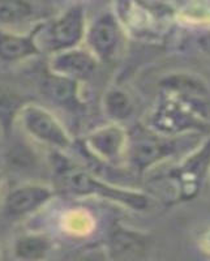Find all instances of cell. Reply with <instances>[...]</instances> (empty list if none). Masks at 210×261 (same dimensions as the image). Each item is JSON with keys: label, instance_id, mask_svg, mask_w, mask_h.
Here are the masks:
<instances>
[{"label": "cell", "instance_id": "9c48e42d", "mask_svg": "<svg viewBox=\"0 0 210 261\" xmlns=\"http://www.w3.org/2000/svg\"><path fill=\"white\" fill-rule=\"evenodd\" d=\"M50 251V242L42 235H25L15 244V253L22 260H41Z\"/></svg>", "mask_w": 210, "mask_h": 261}, {"label": "cell", "instance_id": "9a60e30c", "mask_svg": "<svg viewBox=\"0 0 210 261\" xmlns=\"http://www.w3.org/2000/svg\"><path fill=\"white\" fill-rule=\"evenodd\" d=\"M20 105L21 99L17 95L0 89V120L3 123L8 122Z\"/></svg>", "mask_w": 210, "mask_h": 261}, {"label": "cell", "instance_id": "8fae6325", "mask_svg": "<svg viewBox=\"0 0 210 261\" xmlns=\"http://www.w3.org/2000/svg\"><path fill=\"white\" fill-rule=\"evenodd\" d=\"M33 13V7L28 0H0V24H20Z\"/></svg>", "mask_w": 210, "mask_h": 261}, {"label": "cell", "instance_id": "30bf717a", "mask_svg": "<svg viewBox=\"0 0 210 261\" xmlns=\"http://www.w3.org/2000/svg\"><path fill=\"white\" fill-rule=\"evenodd\" d=\"M121 134L118 129L107 128V129L98 130L97 134L92 135L89 143L93 148L101 155L107 158H114L119 153L121 146Z\"/></svg>", "mask_w": 210, "mask_h": 261}, {"label": "cell", "instance_id": "7a4b0ae2", "mask_svg": "<svg viewBox=\"0 0 210 261\" xmlns=\"http://www.w3.org/2000/svg\"><path fill=\"white\" fill-rule=\"evenodd\" d=\"M83 9L80 7H73L46 28L42 43L48 51L60 53L76 46L83 38Z\"/></svg>", "mask_w": 210, "mask_h": 261}, {"label": "cell", "instance_id": "6da1fadb", "mask_svg": "<svg viewBox=\"0 0 210 261\" xmlns=\"http://www.w3.org/2000/svg\"><path fill=\"white\" fill-rule=\"evenodd\" d=\"M62 187L73 195H99L103 197H109V199L116 200V201L124 202L128 206L137 209V211L148 206V199L144 195L109 187L102 181L88 175L86 172H67L62 178Z\"/></svg>", "mask_w": 210, "mask_h": 261}, {"label": "cell", "instance_id": "8992f818", "mask_svg": "<svg viewBox=\"0 0 210 261\" xmlns=\"http://www.w3.org/2000/svg\"><path fill=\"white\" fill-rule=\"evenodd\" d=\"M118 25L111 15L98 18L89 32V43L98 57L109 58L118 45Z\"/></svg>", "mask_w": 210, "mask_h": 261}, {"label": "cell", "instance_id": "5b68a950", "mask_svg": "<svg viewBox=\"0 0 210 261\" xmlns=\"http://www.w3.org/2000/svg\"><path fill=\"white\" fill-rule=\"evenodd\" d=\"M94 58L83 50H65L57 54L51 62V68L54 73L62 74L69 79L88 77L94 71Z\"/></svg>", "mask_w": 210, "mask_h": 261}, {"label": "cell", "instance_id": "2e32d148", "mask_svg": "<svg viewBox=\"0 0 210 261\" xmlns=\"http://www.w3.org/2000/svg\"><path fill=\"white\" fill-rule=\"evenodd\" d=\"M198 45H200V47H201L207 55H210V32L205 33V34H202V36L200 37V39H198Z\"/></svg>", "mask_w": 210, "mask_h": 261}, {"label": "cell", "instance_id": "5bb4252c", "mask_svg": "<svg viewBox=\"0 0 210 261\" xmlns=\"http://www.w3.org/2000/svg\"><path fill=\"white\" fill-rule=\"evenodd\" d=\"M107 111L113 118L125 119L130 114L129 98L123 92L114 90L107 95Z\"/></svg>", "mask_w": 210, "mask_h": 261}, {"label": "cell", "instance_id": "ba28073f", "mask_svg": "<svg viewBox=\"0 0 210 261\" xmlns=\"http://www.w3.org/2000/svg\"><path fill=\"white\" fill-rule=\"evenodd\" d=\"M43 92L51 101L60 106H77V85L73 79L52 73L43 81Z\"/></svg>", "mask_w": 210, "mask_h": 261}, {"label": "cell", "instance_id": "277c9868", "mask_svg": "<svg viewBox=\"0 0 210 261\" xmlns=\"http://www.w3.org/2000/svg\"><path fill=\"white\" fill-rule=\"evenodd\" d=\"M52 190L42 184H29L16 188L9 193L6 201L7 213L12 217H21L33 213L52 197Z\"/></svg>", "mask_w": 210, "mask_h": 261}, {"label": "cell", "instance_id": "4fadbf2b", "mask_svg": "<svg viewBox=\"0 0 210 261\" xmlns=\"http://www.w3.org/2000/svg\"><path fill=\"white\" fill-rule=\"evenodd\" d=\"M163 145L151 139H142L135 141L132 145V158L137 166H146L161 157Z\"/></svg>", "mask_w": 210, "mask_h": 261}, {"label": "cell", "instance_id": "3957f363", "mask_svg": "<svg viewBox=\"0 0 210 261\" xmlns=\"http://www.w3.org/2000/svg\"><path fill=\"white\" fill-rule=\"evenodd\" d=\"M22 122L28 132L41 141L59 148H67L71 144V140L64 128L48 111L42 107H25L22 111Z\"/></svg>", "mask_w": 210, "mask_h": 261}, {"label": "cell", "instance_id": "52a82bcc", "mask_svg": "<svg viewBox=\"0 0 210 261\" xmlns=\"http://www.w3.org/2000/svg\"><path fill=\"white\" fill-rule=\"evenodd\" d=\"M37 54H39V47L33 36L0 34V59L4 62H17Z\"/></svg>", "mask_w": 210, "mask_h": 261}, {"label": "cell", "instance_id": "7c38bea8", "mask_svg": "<svg viewBox=\"0 0 210 261\" xmlns=\"http://www.w3.org/2000/svg\"><path fill=\"white\" fill-rule=\"evenodd\" d=\"M111 249L118 257L128 258L144 251V242L134 232L116 231L111 239Z\"/></svg>", "mask_w": 210, "mask_h": 261}]
</instances>
